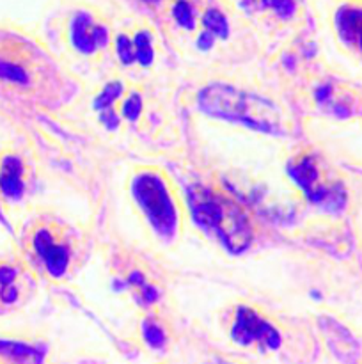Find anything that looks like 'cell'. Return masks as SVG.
I'll list each match as a JSON object with an SVG mask.
<instances>
[{"label": "cell", "mask_w": 362, "mask_h": 364, "mask_svg": "<svg viewBox=\"0 0 362 364\" xmlns=\"http://www.w3.org/2000/svg\"><path fill=\"white\" fill-rule=\"evenodd\" d=\"M121 91H123V85H121L119 82H114V84L106 85V89L99 95L98 102H96V109L99 110L102 121L109 123V127H114L117 121L116 116H114L112 105L116 103V100L119 98Z\"/></svg>", "instance_id": "cell-15"}, {"label": "cell", "mask_w": 362, "mask_h": 364, "mask_svg": "<svg viewBox=\"0 0 362 364\" xmlns=\"http://www.w3.org/2000/svg\"><path fill=\"white\" fill-rule=\"evenodd\" d=\"M32 247L50 276H64V272L67 270V263H70V249L52 233L50 228L35 230V233L32 235Z\"/></svg>", "instance_id": "cell-6"}, {"label": "cell", "mask_w": 362, "mask_h": 364, "mask_svg": "<svg viewBox=\"0 0 362 364\" xmlns=\"http://www.w3.org/2000/svg\"><path fill=\"white\" fill-rule=\"evenodd\" d=\"M130 283L133 284V288L137 290L138 301H141L142 304H151V302L156 301L155 290H153V288L149 287V284L146 283L141 276H131Z\"/></svg>", "instance_id": "cell-19"}, {"label": "cell", "mask_w": 362, "mask_h": 364, "mask_svg": "<svg viewBox=\"0 0 362 364\" xmlns=\"http://www.w3.org/2000/svg\"><path fill=\"white\" fill-rule=\"evenodd\" d=\"M334 27L344 48L362 63V4L346 2L337 7Z\"/></svg>", "instance_id": "cell-7"}, {"label": "cell", "mask_w": 362, "mask_h": 364, "mask_svg": "<svg viewBox=\"0 0 362 364\" xmlns=\"http://www.w3.org/2000/svg\"><path fill=\"white\" fill-rule=\"evenodd\" d=\"M194 220L209 235H215L231 252H241L252 240V226L238 203L213 188L194 187L188 191Z\"/></svg>", "instance_id": "cell-1"}, {"label": "cell", "mask_w": 362, "mask_h": 364, "mask_svg": "<svg viewBox=\"0 0 362 364\" xmlns=\"http://www.w3.org/2000/svg\"><path fill=\"white\" fill-rule=\"evenodd\" d=\"M263 7L273 11L279 18H291L295 14V9H297V0H261Z\"/></svg>", "instance_id": "cell-17"}, {"label": "cell", "mask_w": 362, "mask_h": 364, "mask_svg": "<svg viewBox=\"0 0 362 364\" xmlns=\"http://www.w3.org/2000/svg\"><path fill=\"white\" fill-rule=\"evenodd\" d=\"M172 16L181 27L192 28L195 21V11L188 0H176L172 6Z\"/></svg>", "instance_id": "cell-16"}, {"label": "cell", "mask_w": 362, "mask_h": 364, "mask_svg": "<svg viewBox=\"0 0 362 364\" xmlns=\"http://www.w3.org/2000/svg\"><path fill=\"white\" fill-rule=\"evenodd\" d=\"M117 55L123 64L138 63L142 66H148L153 60V45L151 36L148 32H137L133 39L128 36L117 38Z\"/></svg>", "instance_id": "cell-10"}, {"label": "cell", "mask_w": 362, "mask_h": 364, "mask_svg": "<svg viewBox=\"0 0 362 364\" xmlns=\"http://www.w3.org/2000/svg\"><path fill=\"white\" fill-rule=\"evenodd\" d=\"M199 107L208 116L247 124L265 134H284L283 116L273 103L229 85L215 84L202 89L199 95Z\"/></svg>", "instance_id": "cell-2"}, {"label": "cell", "mask_w": 362, "mask_h": 364, "mask_svg": "<svg viewBox=\"0 0 362 364\" xmlns=\"http://www.w3.org/2000/svg\"><path fill=\"white\" fill-rule=\"evenodd\" d=\"M290 174L309 201L327 212H341L346 205V188L329 173L312 153H302L290 162Z\"/></svg>", "instance_id": "cell-3"}, {"label": "cell", "mask_w": 362, "mask_h": 364, "mask_svg": "<svg viewBox=\"0 0 362 364\" xmlns=\"http://www.w3.org/2000/svg\"><path fill=\"white\" fill-rule=\"evenodd\" d=\"M202 25H204V32L199 38V46L201 48H209L215 38H226L227 36V21L226 16L220 13L219 9L212 7L204 13V18H202Z\"/></svg>", "instance_id": "cell-12"}, {"label": "cell", "mask_w": 362, "mask_h": 364, "mask_svg": "<svg viewBox=\"0 0 362 364\" xmlns=\"http://www.w3.org/2000/svg\"><path fill=\"white\" fill-rule=\"evenodd\" d=\"M20 299L18 272L11 265L0 263V306H14Z\"/></svg>", "instance_id": "cell-13"}, {"label": "cell", "mask_w": 362, "mask_h": 364, "mask_svg": "<svg viewBox=\"0 0 362 364\" xmlns=\"http://www.w3.org/2000/svg\"><path fill=\"white\" fill-rule=\"evenodd\" d=\"M31 78V66L23 50L0 45V82L11 85H28Z\"/></svg>", "instance_id": "cell-9"}, {"label": "cell", "mask_w": 362, "mask_h": 364, "mask_svg": "<svg viewBox=\"0 0 362 364\" xmlns=\"http://www.w3.org/2000/svg\"><path fill=\"white\" fill-rule=\"evenodd\" d=\"M142 333H144L146 341H148L153 348H160L165 343V334H163L162 327L156 322H153V320H146V322L142 323Z\"/></svg>", "instance_id": "cell-18"}, {"label": "cell", "mask_w": 362, "mask_h": 364, "mask_svg": "<svg viewBox=\"0 0 362 364\" xmlns=\"http://www.w3.org/2000/svg\"><path fill=\"white\" fill-rule=\"evenodd\" d=\"M123 114L128 121L137 119L138 114H141V98H138V95L133 92V95L128 96L123 105Z\"/></svg>", "instance_id": "cell-20"}, {"label": "cell", "mask_w": 362, "mask_h": 364, "mask_svg": "<svg viewBox=\"0 0 362 364\" xmlns=\"http://www.w3.org/2000/svg\"><path fill=\"white\" fill-rule=\"evenodd\" d=\"M231 336L241 347H256L259 350H277L280 347V334L275 327L248 306L236 308Z\"/></svg>", "instance_id": "cell-5"}, {"label": "cell", "mask_w": 362, "mask_h": 364, "mask_svg": "<svg viewBox=\"0 0 362 364\" xmlns=\"http://www.w3.org/2000/svg\"><path fill=\"white\" fill-rule=\"evenodd\" d=\"M0 358L16 363H39L43 361V352L18 341H0Z\"/></svg>", "instance_id": "cell-14"}, {"label": "cell", "mask_w": 362, "mask_h": 364, "mask_svg": "<svg viewBox=\"0 0 362 364\" xmlns=\"http://www.w3.org/2000/svg\"><path fill=\"white\" fill-rule=\"evenodd\" d=\"M23 164L16 156H6L0 164V191L7 198H20L23 194Z\"/></svg>", "instance_id": "cell-11"}, {"label": "cell", "mask_w": 362, "mask_h": 364, "mask_svg": "<svg viewBox=\"0 0 362 364\" xmlns=\"http://www.w3.org/2000/svg\"><path fill=\"white\" fill-rule=\"evenodd\" d=\"M70 34L75 48L84 53L96 52L109 41V32L105 25L96 21L89 13H78L73 18Z\"/></svg>", "instance_id": "cell-8"}, {"label": "cell", "mask_w": 362, "mask_h": 364, "mask_svg": "<svg viewBox=\"0 0 362 364\" xmlns=\"http://www.w3.org/2000/svg\"><path fill=\"white\" fill-rule=\"evenodd\" d=\"M133 196L158 237L165 240L174 237L177 213L165 181L155 173H141L133 180Z\"/></svg>", "instance_id": "cell-4"}]
</instances>
